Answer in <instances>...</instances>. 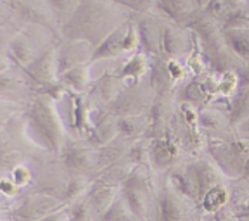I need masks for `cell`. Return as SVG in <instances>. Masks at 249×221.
<instances>
[{"label": "cell", "instance_id": "obj_1", "mask_svg": "<svg viewBox=\"0 0 249 221\" xmlns=\"http://www.w3.org/2000/svg\"><path fill=\"white\" fill-rule=\"evenodd\" d=\"M119 4L111 0H83L68 18L63 34L70 40H83L97 46L124 22Z\"/></svg>", "mask_w": 249, "mask_h": 221}, {"label": "cell", "instance_id": "obj_2", "mask_svg": "<svg viewBox=\"0 0 249 221\" xmlns=\"http://www.w3.org/2000/svg\"><path fill=\"white\" fill-rule=\"evenodd\" d=\"M157 203L160 221H189L195 216L196 204L180 194L169 182L158 189Z\"/></svg>", "mask_w": 249, "mask_h": 221}, {"label": "cell", "instance_id": "obj_3", "mask_svg": "<svg viewBox=\"0 0 249 221\" xmlns=\"http://www.w3.org/2000/svg\"><path fill=\"white\" fill-rule=\"evenodd\" d=\"M65 205H67L66 202L57 197L36 192L22 198L18 205L14 209L12 215L17 221H40Z\"/></svg>", "mask_w": 249, "mask_h": 221}, {"label": "cell", "instance_id": "obj_4", "mask_svg": "<svg viewBox=\"0 0 249 221\" xmlns=\"http://www.w3.org/2000/svg\"><path fill=\"white\" fill-rule=\"evenodd\" d=\"M122 192V187L104 184L97 180L88 193L87 201L95 221H101L109 206L114 203Z\"/></svg>", "mask_w": 249, "mask_h": 221}, {"label": "cell", "instance_id": "obj_5", "mask_svg": "<svg viewBox=\"0 0 249 221\" xmlns=\"http://www.w3.org/2000/svg\"><path fill=\"white\" fill-rule=\"evenodd\" d=\"M169 184L180 194L194 202L196 205L201 204V187H199L198 179H197L196 171H195L192 165L173 169L169 175Z\"/></svg>", "mask_w": 249, "mask_h": 221}, {"label": "cell", "instance_id": "obj_6", "mask_svg": "<svg viewBox=\"0 0 249 221\" xmlns=\"http://www.w3.org/2000/svg\"><path fill=\"white\" fill-rule=\"evenodd\" d=\"M92 45L83 40H70L66 45L58 50L57 65L58 73H67L68 70L80 67L89 58V53L92 55Z\"/></svg>", "mask_w": 249, "mask_h": 221}, {"label": "cell", "instance_id": "obj_7", "mask_svg": "<svg viewBox=\"0 0 249 221\" xmlns=\"http://www.w3.org/2000/svg\"><path fill=\"white\" fill-rule=\"evenodd\" d=\"M31 116L44 135L50 138L51 143L56 145L61 140V126L58 117L48 103L38 101L31 109Z\"/></svg>", "mask_w": 249, "mask_h": 221}, {"label": "cell", "instance_id": "obj_8", "mask_svg": "<svg viewBox=\"0 0 249 221\" xmlns=\"http://www.w3.org/2000/svg\"><path fill=\"white\" fill-rule=\"evenodd\" d=\"M129 24L130 23L124 22L116 31L112 32L100 45H97L92 53L91 60L96 61L102 60V58L114 57V56H118L128 51L126 50V36H128Z\"/></svg>", "mask_w": 249, "mask_h": 221}, {"label": "cell", "instance_id": "obj_9", "mask_svg": "<svg viewBox=\"0 0 249 221\" xmlns=\"http://www.w3.org/2000/svg\"><path fill=\"white\" fill-rule=\"evenodd\" d=\"M211 152L219 167L230 177H236L245 171V165H241L238 151L230 143L215 142L211 147Z\"/></svg>", "mask_w": 249, "mask_h": 221}, {"label": "cell", "instance_id": "obj_10", "mask_svg": "<svg viewBox=\"0 0 249 221\" xmlns=\"http://www.w3.org/2000/svg\"><path fill=\"white\" fill-rule=\"evenodd\" d=\"M147 96L142 90L129 89L119 92L118 97L113 102L114 111L122 117L141 116L147 107Z\"/></svg>", "mask_w": 249, "mask_h": 221}, {"label": "cell", "instance_id": "obj_11", "mask_svg": "<svg viewBox=\"0 0 249 221\" xmlns=\"http://www.w3.org/2000/svg\"><path fill=\"white\" fill-rule=\"evenodd\" d=\"M28 73L40 83H51L58 74L57 52L50 50L39 56L28 66Z\"/></svg>", "mask_w": 249, "mask_h": 221}, {"label": "cell", "instance_id": "obj_12", "mask_svg": "<svg viewBox=\"0 0 249 221\" xmlns=\"http://www.w3.org/2000/svg\"><path fill=\"white\" fill-rule=\"evenodd\" d=\"M163 28H160L158 22L151 17H143L139 22V38L148 52L158 53L162 49Z\"/></svg>", "mask_w": 249, "mask_h": 221}, {"label": "cell", "instance_id": "obj_13", "mask_svg": "<svg viewBox=\"0 0 249 221\" xmlns=\"http://www.w3.org/2000/svg\"><path fill=\"white\" fill-rule=\"evenodd\" d=\"M187 38L184 31L175 26L167 24L163 28L162 49L170 57H177L186 51Z\"/></svg>", "mask_w": 249, "mask_h": 221}, {"label": "cell", "instance_id": "obj_14", "mask_svg": "<svg viewBox=\"0 0 249 221\" xmlns=\"http://www.w3.org/2000/svg\"><path fill=\"white\" fill-rule=\"evenodd\" d=\"M10 50L17 61L27 66L39 57L38 48L28 34L21 33L15 36L10 43Z\"/></svg>", "mask_w": 249, "mask_h": 221}, {"label": "cell", "instance_id": "obj_15", "mask_svg": "<svg viewBox=\"0 0 249 221\" xmlns=\"http://www.w3.org/2000/svg\"><path fill=\"white\" fill-rule=\"evenodd\" d=\"M192 167H194L197 175V179H198L202 198H203L211 189L223 185L220 174H219V171L216 170V168L213 167L209 162L199 160V162H197L196 164L192 165Z\"/></svg>", "mask_w": 249, "mask_h": 221}, {"label": "cell", "instance_id": "obj_16", "mask_svg": "<svg viewBox=\"0 0 249 221\" xmlns=\"http://www.w3.org/2000/svg\"><path fill=\"white\" fill-rule=\"evenodd\" d=\"M225 38L236 55L249 60V31L245 28H231L226 31Z\"/></svg>", "mask_w": 249, "mask_h": 221}, {"label": "cell", "instance_id": "obj_17", "mask_svg": "<svg viewBox=\"0 0 249 221\" xmlns=\"http://www.w3.org/2000/svg\"><path fill=\"white\" fill-rule=\"evenodd\" d=\"M229 202H230V193H229L228 189H226L223 185H220V186L211 189V191L202 198V202L199 205H202V208H203L207 213L214 214L215 211H218L219 209L223 208V206L228 205Z\"/></svg>", "mask_w": 249, "mask_h": 221}, {"label": "cell", "instance_id": "obj_18", "mask_svg": "<svg viewBox=\"0 0 249 221\" xmlns=\"http://www.w3.org/2000/svg\"><path fill=\"white\" fill-rule=\"evenodd\" d=\"M165 14L175 19L189 17L195 11V0H157Z\"/></svg>", "mask_w": 249, "mask_h": 221}, {"label": "cell", "instance_id": "obj_19", "mask_svg": "<svg viewBox=\"0 0 249 221\" xmlns=\"http://www.w3.org/2000/svg\"><path fill=\"white\" fill-rule=\"evenodd\" d=\"M101 221H138V219L134 215L128 202L121 192L118 198L109 206Z\"/></svg>", "mask_w": 249, "mask_h": 221}, {"label": "cell", "instance_id": "obj_20", "mask_svg": "<svg viewBox=\"0 0 249 221\" xmlns=\"http://www.w3.org/2000/svg\"><path fill=\"white\" fill-rule=\"evenodd\" d=\"M118 121V131L126 136H135L146 129V120L141 116L123 117Z\"/></svg>", "mask_w": 249, "mask_h": 221}, {"label": "cell", "instance_id": "obj_21", "mask_svg": "<svg viewBox=\"0 0 249 221\" xmlns=\"http://www.w3.org/2000/svg\"><path fill=\"white\" fill-rule=\"evenodd\" d=\"M118 83L111 77H106L100 80L96 86V96L102 102H114L118 97Z\"/></svg>", "mask_w": 249, "mask_h": 221}, {"label": "cell", "instance_id": "obj_22", "mask_svg": "<svg viewBox=\"0 0 249 221\" xmlns=\"http://www.w3.org/2000/svg\"><path fill=\"white\" fill-rule=\"evenodd\" d=\"M70 167L75 170H85L91 167L92 155L91 152L85 148H74L68 155Z\"/></svg>", "mask_w": 249, "mask_h": 221}, {"label": "cell", "instance_id": "obj_23", "mask_svg": "<svg viewBox=\"0 0 249 221\" xmlns=\"http://www.w3.org/2000/svg\"><path fill=\"white\" fill-rule=\"evenodd\" d=\"M232 119L240 121L249 116V87H245L235 97L232 106Z\"/></svg>", "mask_w": 249, "mask_h": 221}, {"label": "cell", "instance_id": "obj_24", "mask_svg": "<svg viewBox=\"0 0 249 221\" xmlns=\"http://www.w3.org/2000/svg\"><path fill=\"white\" fill-rule=\"evenodd\" d=\"M118 133V121H114L112 118H105L97 124L95 136L101 141V143H107L113 138V136Z\"/></svg>", "mask_w": 249, "mask_h": 221}, {"label": "cell", "instance_id": "obj_25", "mask_svg": "<svg viewBox=\"0 0 249 221\" xmlns=\"http://www.w3.org/2000/svg\"><path fill=\"white\" fill-rule=\"evenodd\" d=\"M82 1L83 0H46V4L56 14L68 15L71 17Z\"/></svg>", "mask_w": 249, "mask_h": 221}, {"label": "cell", "instance_id": "obj_26", "mask_svg": "<svg viewBox=\"0 0 249 221\" xmlns=\"http://www.w3.org/2000/svg\"><path fill=\"white\" fill-rule=\"evenodd\" d=\"M87 72L88 70L83 66H80V67L74 68V69L68 70L63 75H65V80L67 82V84L74 87L75 90H83L85 85H87Z\"/></svg>", "mask_w": 249, "mask_h": 221}, {"label": "cell", "instance_id": "obj_27", "mask_svg": "<svg viewBox=\"0 0 249 221\" xmlns=\"http://www.w3.org/2000/svg\"><path fill=\"white\" fill-rule=\"evenodd\" d=\"M146 69V56L143 53H136L130 58L124 68L122 75H140Z\"/></svg>", "mask_w": 249, "mask_h": 221}, {"label": "cell", "instance_id": "obj_28", "mask_svg": "<svg viewBox=\"0 0 249 221\" xmlns=\"http://www.w3.org/2000/svg\"><path fill=\"white\" fill-rule=\"evenodd\" d=\"M224 118L220 113L214 111H206L201 114L203 126L208 129H220L224 125Z\"/></svg>", "mask_w": 249, "mask_h": 221}, {"label": "cell", "instance_id": "obj_29", "mask_svg": "<svg viewBox=\"0 0 249 221\" xmlns=\"http://www.w3.org/2000/svg\"><path fill=\"white\" fill-rule=\"evenodd\" d=\"M214 221H243V218H241L232 206L228 205L223 206L218 211L213 214Z\"/></svg>", "mask_w": 249, "mask_h": 221}, {"label": "cell", "instance_id": "obj_30", "mask_svg": "<svg viewBox=\"0 0 249 221\" xmlns=\"http://www.w3.org/2000/svg\"><path fill=\"white\" fill-rule=\"evenodd\" d=\"M70 220H71L70 206L65 205L63 208L49 214L48 216L43 218L40 221H70Z\"/></svg>", "mask_w": 249, "mask_h": 221}, {"label": "cell", "instance_id": "obj_31", "mask_svg": "<svg viewBox=\"0 0 249 221\" xmlns=\"http://www.w3.org/2000/svg\"><path fill=\"white\" fill-rule=\"evenodd\" d=\"M235 211L241 218H249V197L237 209H235Z\"/></svg>", "mask_w": 249, "mask_h": 221}, {"label": "cell", "instance_id": "obj_32", "mask_svg": "<svg viewBox=\"0 0 249 221\" xmlns=\"http://www.w3.org/2000/svg\"><path fill=\"white\" fill-rule=\"evenodd\" d=\"M153 1L155 0H134V5H135V9L146 11V10H148L152 6Z\"/></svg>", "mask_w": 249, "mask_h": 221}, {"label": "cell", "instance_id": "obj_33", "mask_svg": "<svg viewBox=\"0 0 249 221\" xmlns=\"http://www.w3.org/2000/svg\"><path fill=\"white\" fill-rule=\"evenodd\" d=\"M196 1V4L198 5V6L201 7H207L211 5V2L213 1V0H195Z\"/></svg>", "mask_w": 249, "mask_h": 221}, {"label": "cell", "instance_id": "obj_34", "mask_svg": "<svg viewBox=\"0 0 249 221\" xmlns=\"http://www.w3.org/2000/svg\"><path fill=\"white\" fill-rule=\"evenodd\" d=\"M245 172H246V175H247V177L249 179V159L247 160V163H246V165H245Z\"/></svg>", "mask_w": 249, "mask_h": 221}, {"label": "cell", "instance_id": "obj_35", "mask_svg": "<svg viewBox=\"0 0 249 221\" xmlns=\"http://www.w3.org/2000/svg\"><path fill=\"white\" fill-rule=\"evenodd\" d=\"M189 221H202V220H201V219L198 218V216H196V215H195L194 218H191V219H190Z\"/></svg>", "mask_w": 249, "mask_h": 221}, {"label": "cell", "instance_id": "obj_36", "mask_svg": "<svg viewBox=\"0 0 249 221\" xmlns=\"http://www.w3.org/2000/svg\"><path fill=\"white\" fill-rule=\"evenodd\" d=\"M230 1H232V2H242V1H245V0H230Z\"/></svg>", "mask_w": 249, "mask_h": 221}, {"label": "cell", "instance_id": "obj_37", "mask_svg": "<svg viewBox=\"0 0 249 221\" xmlns=\"http://www.w3.org/2000/svg\"><path fill=\"white\" fill-rule=\"evenodd\" d=\"M70 221H73V220H70Z\"/></svg>", "mask_w": 249, "mask_h": 221}]
</instances>
